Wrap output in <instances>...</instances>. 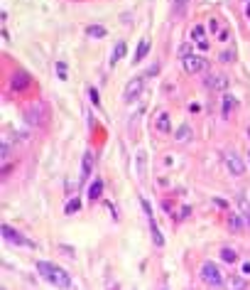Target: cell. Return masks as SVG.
Here are the masks:
<instances>
[{
  "label": "cell",
  "instance_id": "8992f818",
  "mask_svg": "<svg viewBox=\"0 0 250 290\" xmlns=\"http://www.w3.org/2000/svg\"><path fill=\"white\" fill-rule=\"evenodd\" d=\"M204 84H206L208 89H218V91H226V89H228V79H226L223 74H216V72H206Z\"/></svg>",
  "mask_w": 250,
  "mask_h": 290
},
{
  "label": "cell",
  "instance_id": "e0dca14e",
  "mask_svg": "<svg viewBox=\"0 0 250 290\" xmlns=\"http://www.w3.org/2000/svg\"><path fill=\"white\" fill-rule=\"evenodd\" d=\"M155 125H157L159 133H169V130H172V123H169V116H167V113H159Z\"/></svg>",
  "mask_w": 250,
  "mask_h": 290
},
{
  "label": "cell",
  "instance_id": "6da1fadb",
  "mask_svg": "<svg viewBox=\"0 0 250 290\" xmlns=\"http://www.w3.org/2000/svg\"><path fill=\"white\" fill-rule=\"evenodd\" d=\"M37 270H40V275L47 280V283H52V285H57V288H71V278H69V273L62 268V266H57V263H49V261H37Z\"/></svg>",
  "mask_w": 250,
  "mask_h": 290
},
{
  "label": "cell",
  "instance_id": "d6a6232c",
  "mask_svg": "<svg viewBox=\"0 0 250 290\" xmlns=\"http://www.w3.org/2000/svg\"><path fill=\"white\" fill-rule=\"evenodd\" d=\"M248 3H250V0H248Z\"/></svg>",
  "mask_w": 250,
  "mask_h": 290
},
{
  "label": "cell",
  "instance_id": "9c48e42d",
  "mask_svg": "<svg viewBox=\"0 0 250 290\" xmlns=\"http://www.w3.org/2000/svg\"><path fill=\"white\" fill-rule=\"evenodd\" d=\"M27 121H30V125H45L47 123V111H45V106H32L30 111H27Z\"/></svg>",
  "mask_w": 250,
  "mask_h": 290
},
{
  "label": "cell",
  "instance_id": "d6986e66",
  "mask_svg": "<svg viewBox=\"0 0 250 290\" xmlns=\"http://www.w3.org/2000/svg\"><path fill=\"white\" fill-rule=\"evenodd\" d=\"M221 258H223L226 263H230V266L238 263V253H235L233 248H221Z\"/></svg>",
  "mask_w": 250,
  "mask_h": 290
},
{
  "label": "cell",
  "instance_id": "484cf974",
  "mask_svg": "<svg viewBox=\"0 0 250 290\" xmlns=\"http://www.w3.org/2000/svg\"><path fill=\"white\" fill-rule=\"evenodd\" d=\"M57 74H59L62 81L67 79V64H64V62H57Z\"/></svg>",
  "mask_w": 250,
  "mask_h": 290
},
{
  "label": "cell",
  "instance_id": "4fadbf2b",
  "mask_svg": "<svg viewBox=\"0 0 250 290\" xmlns=\"http://www.w3.org/2000/svg\"><path fill=\"white\" fill-rule=\"evenodd\" d=\"M147 52H150V40L145 37V40H140V45H137V52H135V57H133V64L142 62V59L147 57Z\"/></svg>",
  "mask_w": 250,
  "mask_h": 290
},
{
  "label": "cell",
  "instance_id": "5bb4252c",
  "mask_svg": "<svg viewBox=\"0 0 250 290\" xmlns=\"http://www.w3.org/2000/svg\"><path fill=\"white\" fill-rule=\"evenodd\" d=\"M101 194H103V182H101V180H93V182L89 185V202H96Z\"/></svg>",
  "mask_w": 250,
  "mask_h": 290
},
{
  "label": "cell",
  "instance_id": "5b68a950",
  "mask_svg": "<svg viewBox=\"0 0 250 290\" xmlns=\"http://www.w3.org/2000/svg\"><path fill=\"white\" fill-rule=\"evenodd\" d=\"M142 86H145V79L142 76H135V79H130L128 81V86H125V94H123V98L128 101V103H133L140 94H142Z\"/></svg>",
  "mask_w": 250,
  "mask_h": 290
},
{
  "label": "cell",
  "instance_id": "4dcf8cb0",
  "mask_svg": "<svg viewBox=\"0 0 250 290\" xmlns=\"http://www.w3.org/2000/svg\"><path fill=\"white\" fill-rule=\"evenodd\" d=\"M243 273H245V275H250V261H245V263H243Z\"/></svg>",
  "mask_w": 250,
  "mask_h": 290
},
{
  "label": "cell",
  "instance_id": "7402d4cb",
  "mask_svg": "<svg viewBox=\"0 0 250 290\" xmlns=\"http://www.w3.org/2000/svg\"><path fill=\"white\" fill-rule=\"evenodd\" d=\"M228 288L230 290H245V280L243 278H230L228 280Z\"/></svg>",
  "mask_w": 250,
  "mask_h": 290
},
{
  "label": "cell",
  "instance_id": "9a60e30c",
  "mask_svg": "<svg viewBox=\"0 0 250 290\" xmlns=\"http://www.w3.org/2000/svg\"><path fill=\"white\" fill-rule=\"evenodd\" d=\"M91 168H93V155H91V153H84V168H81V182H86V177L91 175Z\"/></svg>",
  "mask_w": 250,
  "mask_h": 290
},
{
  "label": "cell",
  "instance_id": "7a4b0ae2",
  "mask_svg": "<svg viewBox=\"0 0 250 290\" xmlns=\"http://www.w3.org/2000/svg\"><path fill=\"white\" fill-rule=\"evenodd\" d=\"M201 280H204L208 288H221V285H223V273H221V268H218L213 261H206V263L201 266Z\"/></svg>",
  "mask_w": 250,
  "mask_h": 290
},
{
  "label": "cell",
  "instance_id": "d4e9b609",
  "mask_svg": "<svg viewBox=\"0 0 250 290\" xmlns=\"http://www.w3.org/2000/svg\"><path fill=\"white\" fill-rule=\"evenodd\" d=\"M89 96H91V101H93V106H96V108H101V96H98V91H96L93 86L89 89Z\"/></svg>",
  "mask_w": 250,
  "mask_h": 290
},
{
  "label": "cell",
  "instance_id": "f546056e",
  "mask_svg": "<svg viewBox=\"0 0 250 290\" xmlns=\"http://www.w3.org/2000/svg\"><path fill=\"white\" fill-rule=\"evenodd\" d=\"M172 3H174V5H177V8H179V10H184V5H186V3H189V0H172Z\"/></svg>",
  "mask_w": 250,
  "mask_h": 290
},
{
  "label": "cell",
  "instance_id": "cb8c5ba5",
  "mask_svg": "<svg viewBox=\"0 0 250 290\" xmlns=\"http://www.w3.org/2000/svg\"><path fill=\"white\" fill-rule=\"evenodd\" d=\"M137 172H140V177H145V153L142 150L137 153Z\"/></svg>",
  "mask_w": 250,
  "mask_h": 290
},
{
  "label": "cell",
  "instance_id": "277c9868",
  "mask_svg": "<svg viewBox=\"0 0 250 290\" xmlns=\"http://www.w3.org/2000/svg\"><path fill=\"white\" fill-rule=\"evenodd\" d=\"M0 231H3V239H5L8 243H13V246H30V248L35 246L30 239H25V236H23L20 231H15L10 224H3V229H0Z\"/></svg>",
  "mask_w": 250,
  "mask_h": 290
},
{
  "label": "cell",
  "instance_id": "83f0119b",
  "mask_svg": "<svg viewBox=\"0 0 250 290\" xmlns=\"http://www.w3.org/2000/svg\"><path fill=\"white\" fill-rule=\"evenodd\" d=\"M159 74V64H152L150 69H147V76H157Z\"/></svg>",
  "mask_w": 250,
  "mask_h": 290
},
{
  "label": "cell",
  "instance_id": "8fae6325",
  "mask_svg": "<svg viewBox=\"0 0 250 290\" xmlns=\"http://www.w3.org/2000/svg\"><path fill=\"white\" fill-rule=\"evenodd\" d=\"M150 234H152L155 246H157V248H162V246H164V236H162V231H159V226H157L155 217H150Z\"/></svg>",
  "mask_w": 250,
  "mask_h": 290
},
{
  "label": "cell",
  "instance_id": "44dd1931",
  "mask_svg": "<svg viewBox=\"0 0 250 290\" xmlns=\"http://www.w3.org/2000/svg\"><path fill=\"white\" fill-rule=\"evenodd\" d=\"M79 209H81V202H79V197H76V199H69V204L64 207V212H67V214H74V212H79Z\"/></svg>",
  "mask_w": 250,
  "mask_h": 290
},
{
  "label": "cell",
  "instance_id": "52a82bcc",
  "mask_svg": "<svg viewBox=\"0 0 250 290\" xmlns=\"http://www.w3.org/2000/svg\"><path fill=\"white\" fill-rule=\"evenodd\" d=\"M30 84H32V79H30V74H27L25 69H18V72L13 74V79H10L13 91H23V89H27Z\"/></svg>",
  "mask_w": 250,
  "mask_h": 290
},
{
  "label": "cell",
  "instance_id": "1f68e13d",
  "mask_svg": "<svg viewBox=\"0 0 250 290\" xmlns=\"http://www.w3.org/2000/svg\"><path fill=\"white\" fill-rule=\"evenodd\" d=\"M245 15H248V18H250V3H248V8H245Z\"/></svg>",
  "mask_w": 250,
  "mask_h": 290
},
{
  "label": "cell",
  "instance_id": "ac0fdd59",
  "mask_svg": "<svg viewBox=\"0 0 250 290\" xmlns=\"http://www.w3.org/2000/svg\"><path fill=\"white\" fill-rule=\"evenodd\" d=\"M189 138H191V125L189 123H182L177 128V133H174V140H189Z\"/></svg>",
  "mask_w": 250,
  "mask_h": 290
},
{
  "label": "cell",
  "instance_id": "30bf717a",
  "mask_svg": "<svg viewBox=\"0 0 250 290\" xmlns=\"http://www.w3.org/2000/svg\"><path fill=\"white\" fill-rule=\"evenodd\" d=\"M191 40L199 45V49H204V52L211 49L208 42H206V35H204V27H201V25H194V30H191Z\"/></svg>",
  "mask_w": 250,
  "mask_h": 290
},
{
  "label": "cell",
  "instance_id": "ba28073f",
  "mask_svg": "<svg viewBox=\"0 0 250 290\" xmlns=\"http://www.w3.org/2000/svg\"><path fill=\"white\" fill-rule=\"evenodd\" d=\"M226 168H228V172L235 175V177H240V175L245 172V165H243L240 155H235V153H228V155H226Z\"/></svg>",
  "mask_w": 250,
  "mask_h": 290
},
{
  "label": "cell",
  "instance_id": "2e32d148",
  "mask_svg": "<svg viewBox=\"0 0 250 290\" xmlns=\"http://www.w3.org/2000/svg\"><path fill=\"white\" fill-rule=\"evenodd\" d=\"M235 106H238V98H235V96H230V94H226V96H223V116L228 118V116H230V111H233Z\"/></svg>",
  "mask_w": 250,
  "mask_h": 290
},
{
  "label": "cell",
  "instance_id": "7c38bea8",
  "mask_svg": "<svg viewBox=\"0 0 250 290\" xmlns=\"http://www.w3.org/2000/svg\"><path fill=\"white\" fill-rule=\"evenodd\" d=\"M125 52H128V45H125V42L120 40V42H118V45L113 47V52H111V64L115 67V64H118V62H120V59L125 57Z\"/></svg>",
  "mask_w": 250,
  "mask_h": 290
},
{
  "label": "cell",
  "instance_id": "ffe728a7",
  "mask_svg": "<svg viewBox=\"0 0 250 290\" xmlns=\"http://www.w3.org/2000/svg\"><path fill=\"white\" fill-rule=\"evenodd\" d=\"M228 229H230V231H235V234H238V231H243V219H240L238 214H233V217L228 219Z\"/></svg>",
  "mask_w": 250,
  "mask_h": 290
},
{
  "label": "cell",
  "instance_id": "603a6c76",
  "mask_svg": "<svg viewBox=\"0 0 250 290\" xmlns=\"http://www.w3.org/2000/svg\"><path fill=\"white\" fill-rule=\"evenodd\" d=\"M86 32H89L91 37H98V40H101V37H106V30H103L101 25H93V27H89Z\"/></svg>",
  "mask_w": 250,
  "mask_h": 290
},
{
  "label": "cell",
  "instance_id": "f1b7e54d",
  "mask_svg": "<svg viewBox=\"0 0 250 290\" xmlns=\"http://www.w3.org/2000/svg\"><path fill=\"white\" fill-rule=\"evenodd\" d=\"M221 59H223V62H230V59H235V52H223Z\"/></svg>",
  "mask_w": 250,
  "mask_h": 290
},
{
  "label": "cell",
  "instance_id": "4316f807",
  "mask_svg": "<svg viewBox=\"0 0 250 290\" xmlns=\"http://www.w3.org/2000/svg\"><path fill=\"white\" fill-rule=\"evenodd\" d=\"M189 54H191V45H182V47H179V57L184 59V57H189Z\"/></svg>",
  "mask_w": 250,
  "mask_h": 290
},
{
  "label": "cell",
  "instance_id": "3957f363",
  "mask_svg": "<svg viewBox=\"0 0 250 290\" xmlns=\"http://www.w3.org/2000/svg\"><path fill=\"white\" fill-rule=\"evenodd\" d=\"M182 67H184V72H186V74H204L211 64H208V59H206V57L189 54V57H184V59H182Z\"/></svg>",
  "mask_w": 250,
  "mask_h": 290
}]
</instances>
